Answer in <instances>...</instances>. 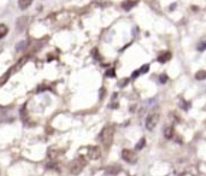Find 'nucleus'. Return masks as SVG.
Here are the masks:
<instances>
[{"mask_svg": "<svg viewBox=\"0 0 206 176\" xmlns=\"http://www.w3.org/2000/svg\"><path fill=\"white\" fill-rule=\"evenodd\" d=\"M113 135H115V127L112 124L105 125L104 129L100 133V140L106 148L111 146V143L113 141Z\"/></svg>", "mask_w": 206, "mask_h": 176, "instance_id": "f257e3e1", "label": "nucleus"}, {"mask_svg": "<svg viewBox=\"0 0 206 176\" xmlns=\"http://www.w3.org/2000/svg\"><path fill=\"white\" fill-rule=\"evenodd\" d=\"M159 120H160V115L158 112H154V111L151 112L146 118V128L148 130H153L156 128V125L158 124Z\"/></svg>", "mask_w": 206, "mask_h": 176, "instance_id": "f03ea898", "label": "nucleus"}, {"mask_svg": "<svg viewBox=\"0 0 206 176\" xmlns=\"http://www.w3.org/2000/svg\"><path fill=\"white\" fill-rule=\"evenodd\" d=\"M122 158L127 163H130V164H134V163L138 162V154L131 150H123L122 151Z\"/></svg>", "mask_w": 206, "mask_h": 176, "instance_id": "7ed1b4c3", "label": "nucleus"}, {"mask_svg": "<svg viewBox=\"0 0 206 176\" xmlns=\"http://www.w3.org/2000/svg\"><path fill=\"white\" fill-rule=\"evenodd\" d=\"M85 165H86V162L83 161V158L77 159V161H75V162L71 164V166H70V173H71L72 175L80 174V173L82 171V169L85 168Z\"/></svg>", "mask_w": 206, "mask_h": 176, "instance_id": "20e7f679", "label": "nucleus"}, {"mask_svg": "<svg viewBox=\"0 0 206 176\" xmlns=\"http://www.w3.org/2000/svg\"><path fill=\"white\" fill-rule=\"evenodd\" d=\"M28 22H29V18H28L27 16H22L20 18H17V21H16V30H17L18 33L23 32V30L27 28Z\"/></svg>", "mask_w": 206, "mask_h": 176, "instance_id": "39448f33", "label": "nucleus"}, {"mask_svg": "<svg viewBox=\"0 0 206 176\" xmlns=\"http://www.w3.org/2000/svg\"><path fill=\"white\" fill-rule=\"evenodd\" d=\"M100 156H101V151H100V148H99L98 146H92V147H89V150H88V157H89L90 159H93V161L99 159Z\"/></svg>", "mask_w": 206, "mask_h": 176, "instance_id": "423d86ee", "label": "nucleus"}, {"mask_svg": "<svg viewBox=\"0 0 206 176\" xmlns=\"http://www.w3.org/2000/svg\"><path fill=\"white\" fill-rule=\"evenodd\" d=\"M170 58H171V53H170L169 51H165V52H163V53H160V55H158L157 60H158L159 63H166Z\"/></svg>", "mask_w": 206, "mask_h": 176, "instance_id": "0eeeda50", "label": "nucleus"}, {"mask_svg": "<svg viewBox=\"0 0 206 176\" xmlns=\"http://www.w3.org/2000/svg\"><path fill=\"white\" fill-rule=\"evenodd\" d=\"M135 5H136V1H134V0H125V1L122 2V7L125 11H129L130 9H133Z\"/></svg>", "mask_w": 206, "mask_h": 176, "instance_id": "6e6552de", "label": "nucleus"}, {"mask_svg": "<svg viewBox=\"0 0 206 176\" xmlns=\"http://www.w3.org/2000/svg\"><path fill=\"white\" fill-rule=\"evenodd\" d=\"M34 0H18V6L21 10H27L33 4Z\"/></svg>", "mask_w": 206, "mask_h": 176, "instance_id": "1a4fd4ad", "label": "nucleus"}, {"mask_svg": "<svg viewBox=\"0 0 206 176\" xmlns=\"http://www.w3.org/2000/svg\"><path fill=\"white\" fill-rule=\"evenodd\" d=\"M164 136H165L166 139H171L173 136V127H171V125L166 127V128L164 129Z\"/></svg>", "mask_w": 206, "mask_h": 176, "instance_id": "9d476101", "label": "nucleus"}, {"mask_svg": "<svg viewBox=\"0 0 206 176\" xmlns=\"http://www.w3.org/2000/svg\"><path fill=\"white\" fill-rule=\"evenodd\" d=\"M195 78L198 81H204V80H206V70H199L195 74Z\"/></svg>", "mask_w": 206, "mask_h": 176, "instance_id": "9b49d317", "label": "nucleus"}, {"mask_svg": "<svg viewBox=\"0 0 206 176\" xmlns=\"http://www.w3.org/2000/svg\"><path fill=\"white\" fill-rule=\"evenodd\" d=\"M7 32H9V29H7V27L5 25V24H0V39H2V37H5L6 35H7Z\"/></svg>", "mask_w": 206, "mask_h": 176, "instance_id": "f8f14e48", "label": "nucleus"}, {"mask_svg": "<svg viewBox=\"0 0 206 176\" xmlns=\"http://www.w3.org/2000/svg\"><path fill=\"white\" fill-rule=\"evenodd\" d=\"M196 50L199 51V52H204L206 50V41H200L198 46H196Z\"/></svg>", "mask_w": 206, "mask_h": 176, "instance_id": "ddd939ff", "label": "nucleus"}, {"mask_svg": "<svg viewBox=\"0 0 206 176\" xmlns=\"http://www.w3.org/2000/svg\"><path fill=\"white\" fill-rule=\"evenodd\" d=\"M25 46H27V41H21L20 44L16 46V50L17 51H23L25 48Z\"/></svg>", "mask_w": 206, "mask_h": 176, "instance_id": "4468645a", "label": "nucleus"}, {"mask_svg": "<svg viewBox=\"0 0 206 176\" xmlns=\"http://www.w3.org/2000/svg\"><path fill=\"white\" fill-rule=\"evenodd\" d=\"M145 143H146V140H145V138H141L140 141L136 143V150H141V148H143Z\"/></svg>", "mask_w": 206, "mask_h": 176, "instance_id": "2eb2a0df", "label": "nucleus"}, {"mask_svg": "<svg viewBox=\"0 0 206 176\" xmlns=\"http://www.w3.org/2000/svg\"><path fill=\"white\" fill-rule=\"evenodd\" d=\"M148 70H150V64H145V65L140 69V73L141 74H145V73H147Z\"/></svg>", "mask_w": 206, "mask_h": 176, "instance_id": "dca6fc26", "label": "nucleus"}, {"mask_svg": "<svg viewBox=\"0 0 206 176\" xmlns=\"http://www.w3.org/2000/svg\"><path fill=\"white\" fill-rule=\"evenodd\" d=\"M168 80H169V77L166 76L165 74H163V75H160V76H159V81H160V83H165Z\"/></svg>", "mask_w": 206, "mask_h": 176, "instance_id": "f3484780", "label": "nucleus"}, {"mask_svg": "<svg viewBox=\"0 0 206 176\" xmlns=\"http://www.w3.org/2000/svg\"><path fill=\"white\" fill-rule=\"evenodd\" d=\"M106 75H107V76H115V71H113V69H111L110 71H107Z\"/></svg>", "mask_w": 206, "mask_h": 176, "instance_id": "a211bd4d", "label": "nucleus"}, {"mask_svg": "<svg viewBox=\"0 0 206 176\" xmlns=\"http://www.w3.org/2000/svg\"><path fill=\"white\" fill-rule=\"evenodd\" d=\"M141 73H140V69H139V70H136V71H135V73H134V74H133V77H136V76H139V75H140Z\"/></svg>", "mask_w": 206, "mask_h": 176, "instance_id": "6ab92c4d", "label": "nucleus"}]
</instances>
